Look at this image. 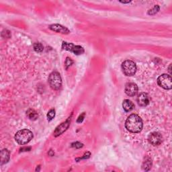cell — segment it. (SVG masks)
<instances>
[{
    "mask_svg": "<svg viewBox=\"0 0 172 172\" xmlns=\"http://www.w3.org/2000/svg\"><path fill=\"white\" fill-rule=\"evenodd\" d=\"M126 129L133 133H138L142 129V121L139 116L137 114L130 115L126 120Z\"/></svg>",
    "mask_w": 172,
    "mask_h": 172,
    "instance_id": "obj_1",
    "label": "cell"
},
{
    "mask_svg": "<svg viewBox=\"0 0 172 172\" xmlns=\"http://www.w3.org/2000/svg\"><path fill=\"white\" fill-rule=\"evenodd\" d=\"M33 138V133L28 129H22L17 132L15 135V140L20 145L28 143Z\"/></svg>",
    "mask_w": 172,
    "mask_h": 172,
    "instance_id": "obj_2",
    "label": "cell"
},
{
    "mask_svg": "<svg viewBox=\"0 0 172 172\" xmlns=\"http://www.w3.org/2000/svg\"><path fill=\"white\" fill-rule=\"evenodd\" d=\"M49 83L53 90H59L62 84V79L60 74L57 71H54L50 74L49 78Z\"/></svg>",
    "mask_w": 172,
    "mask_h": 172,
    "instance_id": "obj_3",
    "label": "cell"
},
{
    "mask_svg": "<svg viewBox=\"0 0 172 172\" xmlns=\"http://www.w3.org/2000/svg\"><path fill=\"white\" fill-rule=\"evenodd\" d=\"M122 71L126 76H133L137 71V66L133 61L126 60L122 64Z\"/></svg>",
    "mask_w": 172,
    "mask_h": 172,
    "instance_id": "obj_4",
    "label": "cell"
},
{
    "mask_svg": "<svg viewBox=\"0 0 172 172\" xmlns=\"http://www.w3.org/2000/svg\"><path fill=\"white\" fill-rule=\"evenodd\" d=\"M159 86L165 90H171L172 87V80L171 76L167 74H163L157 79Z\"/></svg>",
    "mask_w": 172,
    "mask_h": 172,
    "instance_id": "obj_5",
    "label": "cell"
},
{
    "mask_svg": "<svg viewBox=\"0 0 172 172\" xmlns=\"http://www.w3.org/2000/svg\"><path fill=\"white\" fill-rule=\"evenodd\" d=\"M62 47H63V49L71 51V52H73L76 54H82L84 52L83 47H82L81 46L74 45V44H72V43H68V42H63Z\"/></svg>",
    "mask_w": 172,
    "mask_h": 172,
    "instance_id": "obj_6",
    "label": "cell"
},
{
    "mask_svg": "<svg viewBox=\"0 0 172 172\" xmlns=\"http://www.w3.org/2000/svg\"><path fill=\"white\" fill-rule=\"evenodd\" d=\"M148 140L151 145L157 146L162 143L163 141V137L162 136V134H161L159 133L154 132V133H152L149 135Z\"/></svg>",
    "mask_w": 172,
    "mask_h": 172,
    "instance_id": "obj_7",
    "label": "cell"
},
{
    "mask_svg": "<svg viewBox=\"0 0 172 172\" xmlns=\"http://www.w3.org/2000/svg\"><path fill=\"white\" fill-rule=\"evenodd\" d=\"M125 92L129 96H136L138 92V86L134 83H128L125 87Z\"/></svg>",
    "mask_w": 172,
    "mask_h": 172,
    "instance_id": "obj_8",
    "label": "cell"
},
{
    "mask_svg": "<svg viewBox=\"0 0 172 172\" xmlns=\"http://www.w3.org/2000/svg\"><path fill=\"white\" fill-rule=\"evenodd\" d=\"M137 102L138 105L142 107H145L149 104L150 98L149 95L146 93H141L138 96Z\"/></svg>",
    "mask_w": 172,
    "mask_h": 172,
    "instance_id": "obj_9",
    "label": "cell"
},
{
    "mask_svg": "<svg viewBox=\"0 0 172 172\" xmlns=\"http://www.w3.org/2000/svg\"><path fill=\"white\" fill-rule=\"evenodd\" d=\"M50 29H51V30L54 32L62 33V34H69V30L67 28H65L63 26L59 24L51 25L50 26Z\"/></svg>",
    "mask_w": 172,
    "mask_h": 172,
    "instance_id": "obj_10",
    "label": "cell"
},
{
    "mask_svg": "<svg viewBox=\"0 0 172 172\" xmlns=\"http://www.w3.org/2000/svg\"><path fill=\"white\" fill-rule=\"evenodd\" d=\"M122 108L126 112L133 110L134 108V104L129 100H125L122 102Z\"/></svg>",
    "mask_w": 172,
    "mask_h": 172,
    "instance_id": "obj_11",
    "label": "cell"
},
{
    "mask_svg": "<svg viewBox=\"0 0 172 172\" xmlns=\"http://www.w3.org/2000/svg\"><path fill=\"white\" fill-rule=\"evenodd\" d=\"M10 159V152L8 149H3L1 152V163H6Z\"/></svg>",
    "mask_w": 172,
    "mask_h": 172,
    "instance_id": "obj_12",
    "label": "cell"
},
{
    "mask_svg": "<svg viewBox=\"0 0 172 172\" xmlns=\"http://www.w3.org/2000/svg\"><path fill=\"white\" fill-rule=\"evenodd\" d=\"M69 124L67 121L63 123V124H61V125L56 129L55 132H54V134H55V136L56 137L58 136V135H60L61 133H63V132L68 128Z\"/></svg>",
    "mask_w": 172,
    "mask_h": 172,
    "instance_id": "obj_13",
    "label": "cell"
},
{
    "mask_svg": "<svg viewBox=\"0 0 172 172\" xmlns=\"http://www.w3.org/2000/svg\"><path fill=\"white\" fill-rule=\"evenodd\" d=\"M27 116L32 120H35L36 118H38V114L33 109H29L26 112Z\"/></svg>",
    "mask_w": 172,
    "mask_h": 172,
    "instance_id": "obj_14",
    "label": "cell"
},
{
    "mask_svg": "<svg viewBox=\"0 0 172 172\" xmlns=\"http://www.w3.org/2000/svg\"><path fill=\"white\" fill-rule=\"evenodd\" d=\"M151 159H146L143 163V165H142V168H143V170L145 171H149L150 169H151Z\"/></svg>",
    "mask_w": 172,
    "mask_h": 172,
    "instance_id": "obj_15",
    "label": "cell"
},
{
    "mask_svg": "<svg viewBox=\"0 0 172 172\" xmlns=\"http://www.w3.org/2000/svg\"><path fill=\"white\" fill-rule=\"evenodd\" d=\"M43 46L41 43H35L34 45V49L37 53H41L43 50Z\"/></svg>",
    "mask_w": 172,
    "mask_h": 172,
    "instance_id": "obj_16",
    "label": "cell"
},
{
    "mask_svg": "<svg viewBox=\"0 0 172 172\" xmlns=\"http://www.w3.org/2000/svg\"><path fill=\"white\" fill-rule=\"evenodd\" d=\"M54 116H55V111H54V110L52 109L50 110L48 114H47V118H48V120H50L54 118Z\"/></svg>",
    "mask_w": 172,
    "mask_h": 172,
    "instance_id": "obj_17",
    "label": "cell"
},
{
    "mask_svg": "<svg viewBox=\"0 0 172 172\" xmlns=\"http://www.w3.org/2000/svg\"><path fill=\"white\" fill-rule=\"evenodd\" d=\"M159 10V7L158 6H155L152 10H149L148 14H149V15H154V14H155Z\"/></svg>",
    "mask_w": 172,
    "mask_h": 172,
    "instance_id": "obj_18",
    "label": "cell"
},
{
    "mask_svg": "<svg viewBox=\"0 0 172 172\" xmlns=\"http://www.w3.org/2000/svg\"><path fill=\"white\" fill-rule=\"evenodd\" d=\"M73 63V61L71 60V58H67V60H66V62H65V64L66 65H67V67L66 68H67L68 66H70L71 64Z\"/></svg>",
    "mask_w": 172,
    "mask_h": 172,
    "instance_id": "obj_19",
    "label": "cell"
},
{
    "mask_svg": "<svg viewBox=\"0 0 172 172\" xmlns=\"http://www.w3.org/2000/svg\"><path fill=\"white\" fill-rule=\"evenodd\" d=\"M75 145V146H74V147H77V148H80V147H82V146H83V145L82 144H81V143H79V142H75V143H74Z\"/></svg>",
    "mask_w": 172,
    "mask_h": 172,
    "instance_id": "obj_20",
    "label": "cell"
}]
</instances>
